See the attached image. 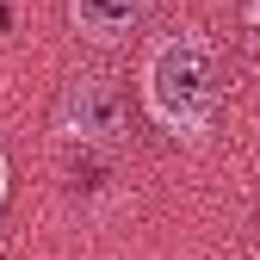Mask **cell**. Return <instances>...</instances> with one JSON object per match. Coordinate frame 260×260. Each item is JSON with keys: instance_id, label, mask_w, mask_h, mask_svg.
I'll list each match as a JSON object with an SVG mask.
<instances>
[{"instance_id": "7a4b0ae2", "label": "cell", "mask_w": 260, "mask_h": 260, "mask_svg": "<svg viewBox=\"0 0 260 260\" xmlns=\"http://www.w3.org/2000/svg\"><path fill=\"white\" fill-rule=\"evenodd\" d=\"M50 124H56L62 143H81V149L118 143V130H124V87L112 75H69V87H62L56 106H50Z\"/></svg>"}, {"instance_id": "6da1fadb", "label": "cell", "mask_w": 260, "mask_h": 260, "mask_svg": "<svg viewBox=\"0 0 260 260\" xmlns=\"http://www.w3.org/2000/svg\"><path fill=\"white\" fill-rule=\"evenodd\" d=\"M143 106L174 137H205L217 118V50L199 31L161 38L143 62Z\"/></svg>"}, {"instance_id": "277c9868", "label": "cell", "mask_w": 260, "mask_h": 260, "mask_svg": "<svg viewBox=\"0 0 260 260\" xmlns=\"http://www.w3.org/2000/svg\"><path fill=\"white\" fill-rule=\"evenodd\" d=\"M254 248H260V217H254Z\"/></svg>"}, {"instance_id": "3957f363", "label": "cell", "mask_w": 260, "mask_h": 260, "mask_svg": "<svg viewBox=\"0 0 260 260\" xmlns=\"http://www.w3.org/2000/svg\"><path fill=\"white\" fill-rule=\"evenodd\" d=\"M155 0H69V25L87 44H124L130 31H143Z\"/></svg>"}]
</instances>
